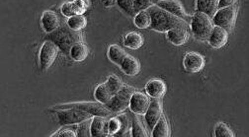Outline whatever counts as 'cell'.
I'll list each match as a JSON object with an SVG mask.
<instances>
[{
  "label": "cell",
  "mask_w": 249,
  "mask_h": 137,
  "mask_svg": "<svg viewBox=\"0 0 249 137\" xmlns=\"http://www.w3.org/2000/svg\"><path fill=\"white\" fill-rule=\"evenodd\" d=\"M217 4H219V0H197L196 7L198 12L213 17L217 10Z\"/></svg>",
  "instance_id": "ffe728a7"
},
{
  "label": "cell",
  "mask_w": 249,
  "mask_h": 137,
  "mask_svg": "<svg viewBox=\"0 0 249 137\" xmlns=\"http://www.w3.org/2000/svg\"><path fill=\"white\" fill-rule=\"evenodd\" d=\"M208 41L212 48L222 49L227 45L229 41V33L226 29L222 27L213 26Z\"/></svg>",
  "instance_id": "7c38bea8"
},
{
  "label": "cell",
  "mask_w": 249,
  "mask_h": 137,
  "mask_svg": "<svg viewBox=\"0 0 249 137\" xmlns=\"http://www.w3.org/2000/svg\"><path fill=\"white\" fill-rule=\"evenodd\" d=\"M90 126H91V120H86L82 122H80L78 128H77V136H91V132H90Z\"/></svg>",
  "instance_id": "836d02e7"
},
{
  "label": "cell",
  "mask_w": 249,
  "mask_h": 137,
  "mask_svg": "<svg viewBox=\"0 0 249 137\" xmlns=\"http://www.w3.org/2000/svg\"><path fill=\"white\" fill-rule=\"evenodd\" d=\"M75 108L81 111H84L94 117H102L108 118L111 115V111L101 103H90V102H82V103H71V104H65L54 107V110H66Z\"/></svg>",
  "instance_id": "277c9868"
},
{
  "label": "cell",
  "mask_w": 249,
  "mask_h": 137,
  "mask_svg": "<svg viewBox=\"0 0 249 137\" xmlns=\"http://www.w3.org/2000/svg\"><path fill=\"white\" fill-rule=\"evenodd\" d=\"M236 0H219V4H217V9H221L224 7H228L233 5Z\"/></svg>",
  "instance_id": "8d00e7d4"
},
{
  "label": "cell",
  "mask_w": 249,
  "mask_h": 137,
  "mask_svg": "<svg viewBox=\"0 0 249 137\" xmlns=\"http://www.w3.org/2000/svg\"><path fill=\"white\" fill-rule=\"evenodd\" d=\"M128 54L127 52L124 51L122 48H120L119 46L116 45H112L109 47L108 50V58L115 64L117 65H121V63L123 62L124 58L126 57Z\"/></svg>",
  "instance_id": "d4e9b609"
},
{
  "label": "cell",
  "mask_w": 249,
  "mask_h": 137,
  "mask_svg": "<svg viewBox=\"0 0 249 137\" xmlns=\"http://www.w3.org/2000/svg\"><path fill=\"white\" fill-rule=\"evenodd\" d=\"M51 41H53L62 51L69 52L71 49L77 43L82 42L81 34L77 31L69 28H58L54 32L51 33Z\"/></svg>",
  "instance_id": "7a4b0ae2"
},
{
  "label": "cell",
  "mask_w": 249,
  "mask_h": 137,
  "mask_svg": "<svg viewBox=\"0 0 249 137\" xmlns=\"http://www.w3.org/2000/svg\"><path fill=\"white\" fill-rule=\"evenodd\" d=\"M117 5L129 16H136L137 11L135 9V0H116Z\"/></svg>",
  "instance_id": "4316f807"
},
{
  "label": "cell",
  "mask_w": 249,
  "mask_h": 137,
  "mask_svg": "<svg viewBox=\"0 0 249 137\" xmlns=\"http://www.w3.org/2000/svg\"><path fill=\"white\" fill-rule=\"evenodd\" d=\"M150 15V28L158 32H168L174 28L186 27V21L168 13L159 6H152L148 10Z\"/></svg>",
  "instance_id": "6da1fadb"
},
{
  "label": "cell",
  "mask_w": 249,
  "mask_h": 137,
  "mask_svg": "<svg viewBox=\"0 0 249 137\" xmlns=\"http://www.w3.org/2000/svg\"><path fill=\"white\" fill-rule=\"evenodd\" d=\"M102 117H94L91 120L90 132L91 136L99 137V136H107L109 134L108 122Z\"/></svg>",
  "instance_id": "ac0fdd59"
},
{
  "label": "cell",
  "mask_w": 249,
  "mask_h": 137,
  "mask_svg": "<svg viewBox=\"0 0 249 137\" xmlns=\"http://www.w3.org/2000/svg\"><path fill=\"white\" fill-rule=\"evenodd\" d=\"M205 58L202 54L198 52H188L186 53L183 59V66L186 71L190 73H198L204 69Z\"/></svg>",
  "instance_id": "9c48e42d"
},
{
  "label": "cell",
  "mask_w": 249,
  "mask_h": 137,
  "mask_svg": "<svg viewBox=\"0 0 249 137\" xmlns=\"http://www.w3.org/2000/svg\"><path fill=\"white\" fill-rule=\"evenodd\" d=\"M159 0H135V9L137 13L141 11H145L150 7L157 5Z\"/></svg>",
  "instance_id": "4dcf8cb0"
},
{
  "label": "cell",
  "mask_w": 249,
  "mask_h": 137,
  "mask_svg": "<svg viewBox=\"0 0 249 137\" xmlns=\"http://www.w3.org/2000/svg\"><path fill=\"white\" fill-rule=\"evenodd\" d=\"M120 67L122 71L128 76H136L141 71V64L139 60L129 54L124 58Z\"/></svg>",
  "instance_id": "e0dca14e"
},
{
  "label": "cell",
  "mask_w": 249,
  "mask_h": 137,
  "mask_svg": "<svg viewBox=\"0 0 249 137\" xmlns=\"http://www.w3.org/2000/svg\"><path fill=\"white\" fill-rule=\"evenodd\" d=\"M102 3L105 7H110L116 3V0H102Z\"/></svg>",
  "instance_id": "74e56055"
},
{
  "label": "cell",
  "mask_w": 249,
  "mask_h": 137,
  "mask_svg": "<svg viewBox=\"0 0 249 137\" xmlns=\"http://www.w3.org/2000/svg\"><path fill=\"white\" fill-rule=\"evenodd\" d=\"M42 27L44 31L48 34H51L58 29L59 19L53 11H45L42 15Z\"/></svg>",
  "instance_id": "d6986e66"
},
{
  "label": "cell",
  "mask_w": 249,
  "mask_h": 137,
  "mask_svg": "<svg viewBox=\"0 0 249 137\" xmlns=\"http://www.w3.org/2000/svg\"><path fill=\"white\" fill-rule=\"evenodd\" d=\"M76 15H83L90 6L89 0H72Z\"/></svg>",
  "instance_id": "d6a6232c"
},
{
  "label": "cell",
  "mask_w": 249,
  "mask_h": 137,
  "mask_svg": "<svg viewBox=\"0 0 249 137\" xmlns=\"http://www.w3.org/2000/svg\"><path fill=\"white\" fill-rule=\"evenodd\" d=\"M236 13L237 10L234 5L217 9L214 15L213 16V23L214 26L222 27L229 32L232 29L234 25Z\"/></svg>",
  "instance_id": "8992f818"
},
{
  "label": "cell",
  "mask_w": 249,
  "mask_h": 137,
  "mask_svg": "<svg viewBox=\"0 0 249 137\" xmlns=\"http://www.w3.org/2000/svg\"><path fill=\"white\" fill-rule=\"evenodd\" d=\"M61 13L69 18L73 15H76V11H75L73 2L69 1V2H65L64 4H62L61 5Z\"/></svg>",
  "instance_id": "e575fe53"
},
{
  "label": "cell",
  "mask_w": 249,
  "mask_h": 137,
  "mask_svg": "<svg viewBox=\"0 0 249 137\" xmlns=\"http://www.w3.org/2000/svg\"><path fill=\"white\" fill-rule=\"evenodd\" d=\"M113 96H114V93L109 87V85L107 84V82L98 85L94 92V97L96 101L101 103L103 105H106L107 103L112 99Z\"/></svg>",
  "instance_id": "44dd1931"
},
{
  "label": "cell",
  "mask_w": 249,
  "mask_h": 137,
  "mask_svg": "<svg viewBox=\"0 0 249 137\" xmlns=\"http://www.w3.org/2000/svg\"><path fill=\"white\" fill-rule=\"evenodd\" d=\"M143 37L139 33L131 32L124 39V45L131 50H139L143 46Z\"/></svg>",
  "instance_id": "7402d4cb"
},
{
  "label": "cell",
  "mask_w": 249,
  "mask_h": 137,
  "mask_svg": "<svg viewBox=\"0 0 249 137\" xmlns=\"http://www.w3.org/2000/svg\"><path fill=\"white\" fill-rule=\"evenodd\" d=\"M150 15L148 11H141L135 16V24L140 29H146L150 27Z\"/></svg>",
  "instance_id": "83f0119b"
},
{
  "label": "cell",
  "mask_w": 249,
  "mask_h": 137,
  "mask_svg": "<svg viewBox=\"0 0 249 137\" xmlns=\"http://www.w3.org/2000/svg\"><path fill=\"white\" fill-rule=\"evenodd\" d=\"M145 91L149 97L153 99H160L166 93V85L161 79H151L146 83Z\"/></svg>",
  "instance_id": "2e32d148"
},
{
  "label": "cell",
  "mask_w": 249,
  "mask_h": 137,
  "mask_svg": "<svg viewBox=\"0 0 249 137\" xmlns=\"http://www.w3.org/2000/svg\"><path fill=\"white\" fill-rule=\"evenodd\" d=\"M58 53V47L53 41H46L40 51L39 58L42 70L46 71L53 65Z\"/></svg>",
  "instance_id": "ba28073f"
},
{
  "label": "cell",
  "mask_w": 249,
  "mask_h": 137,
  "mask_svg": "<svg viewBox=\"0 0 249 137\" xmlns=\"http://www.w3.org/2000/svg\"><path fill=\"white\" fill-rule=\"evenodd\" d=\"M151 135L153 137H169L170 136L169 125L164 115L160 117L157 124H155V126L151 130Z\"/></svg>",
  "instance_id": "603a6c76"
},
{
  "label": "cell",
  "mask_w": 249,
  "mask_h": 137,
  "mask_svg": "<svg viewBox=\"0 0 249 137\" xmlns=\"http://www.w3.org/2000/svg\"><path fill=\"white\" fill-rule=\"evenodd\" d=\"M190 25L194 37L199 41L208 40L213 28V20H211V17L202 12L194 14Z\"/></svg>",
  "instance_id": "3957f363"
},
{
  "label": "cell",
  "mask_w": 249,
  "mask_h": 137,
  "mask_svg": "<svg viewBox=\"0 0 249 137\" xmlns=\"http://www.w3.org/2000/svg\"><path fill=\"white\" fill-rule=\"evenodd\" d=\"M162 116V109L161 105L159 101V99H154L150 102V105L147 109V112L144 115L145 121L147 123V126L150 130L153 129V127L157 124L160 117Z\"/></svg>",
  "instance_id": "4fadbf2b"
},
{
  "label": "cell",
  "mask_w": 249,
  "mask_h": 137,
  "mask_svg": "<svg viewBox=\"0 0 249 137\" xmlns=\"http://www.w3.org/2000/svg\"><path fill=\"white\" fill-rule=\"evenodd\" d=\"M150 100L147 95L140 92H135L131 98L130 109L136 115H145L150 105Z\"/></svg>",
  "instance_id": "8fae6325"
},
{
  "label": "cell",
  "mask_w": 249,
  "mask_h": 137,
  "mask_svg": "<svg viewBox=\"0 0 249 137\" xmlns=\"http://www.w3.org/2000/svg\"><path fill=\"white\" fill-rule=\"evenodd\" d=\"M77 134H75V132H73L72 130H69V129H65L61 130L55 134H53V136H60V137H75Z\"/></svg>",
  "instance_id": "d590c367"
},
{
  "label": "cell",
  "mask_w": 249,
  "mask_h": 137,
  "mask_svg": "<svg viewBox=\"0 0 249 137\" xmlns=\"http://www.w3.org/2000/svg\"><path fill=\"white\" fill-rule=\"evenodd\" d=\"M109 134L113 136H126L129 133V120L126 115H121L108 121Z\"/></svg>",
  "instance_id": "30bf717a"
},
{
  "label": "cell",
  "mask_w": 249,
  "mask_h": 137,
  "mask_svg": "<svg viewBox=\"0 0 249 137\" xmlns=\"http://www.w3.org/2000/svg\"><path fill=\"white\" fill-rule=\"evenodd\" d=\"M87 25V20L83 15H73L68 19V27L73 31L80 32Z\"/></svg>",
  "instance_id": "484cf974"
},
{
  "label": "cell",
  "mask_w": 249,
  "mask_h": 137,
  "mask_svg": "<svg viewBox=\"0 0 249 137\" xmlns=\"http://www.w3.org/2000/svg\"><path fill=\"white\" fill-rule=\"evenodd\" d=\"M57 111V119L60 125L77 124L92 118V115L75 108Z\"/></svg>",
  "instance_id": "52a82bcc"
},
{
  "label": "cell",
  "mask_w": 249,
  "mask_h": 137,
  "mask_svg": "<svg viewBox=\"0 0 249 137\" xmlns=\"http://www.w3.org/2000/svg\"><path fill=\"white\" fill-rule=\"evenodd\" d=\"M166 38L172 45L180 47L189 41L190 35L186 27H178L166 32Z\"/></svg>",
  "instance_id": "9a60e30c"
},
{
  "label": "cell",
  "mask_w": 249,
  "mask_h": 137,
  "mask_svg": "<svg viewBox=\"0 0 249 137\" xmlns=\"http://www.w3.org/2000/svg\"><path fill=\"white\" fill-rule=\"evenodd\" d=\"M132 135L135 137H146L147 136V132H146L145 128L143 127L142 120L138 117H135L133 120Z\"/></svg>",
  "instance_id": "f1b7e54d"
},
{
  "label": "cell",
  "mask_w": 249,
  "mask_h": 137,
  "mask_svg": "<svg viewBox=\"0 0 249 137\" xmlns=\"http://www.w3.org/2000/svg\"><path fill=\"white\" fill-rule=\"evenodd\" d=\"M107 84L109 85V87L111 88V90L113 91L114 95L116 93H118L123 87H124V84L122 83V81L120 80L119 77H117L116 75H111L108 77L107 79Z\"/></svg>",
  "instance_id": "1f68e13d"
},
{
  "label": "cell",
  "mask_w": 249,
  "mask_h": 137,
  "mask_svg": "<svg viewBox=\"0 0 249 137\" xmlns=\"http://www.w3.org/2000/svg\"><path fill=\"white\" fill-rule=\"evenodd\" d=\"M157 6L160 8L167 11L168 13L186 21L188 18L186 15V12L182 6V4L178 1V0H160L157 3Z\"/></svg>",
  "instance_id": "5bb4252c"
},
{
  "label": "cell",
  "mask_w": 249,
  "mask_h": 137,
  "mask_svg": "<svg viewBox=\"0 0 249 137\" xmlns=\"http://www.w3.org/2000/svg\"><path fill=\"white\" fill-rule=\"evenodd\" d=\"M135 89L131 86H124L105 105L112 113H120L130 107V102Z\"/></svg>",
  "instance_id": "5b68a950"
},
{
  "label": "cell",
  "mask_w": 249,
  "mask_h": 137,
  "mask_svg": "<svg viewBox=\"0 0 249 137\" xmlns=\"http://www.w3.org/2000/svg\"><path fill=\"white\" fill-rule=\"evenodd\" d=\"M214 136L215 137H234V133L226 123L220 122L215 125Z\"/></svg>",
  "instance_id": "f546056e"
},
{
  "label": "cell",
  "mask_w": 249,
  "mask_h": 137,
  "mask_svg": "<svg viewBox=\"0 0 249 137\" xmlns=\"http://www.w3.org/2000/svg\"><path fill=\"white\" fill-rule=\"evenodd\" d=\"M88 53H89L88 48H87V46L84 45L82 42L75 44V45L71 49V51H70L71 57L74 61H76V62L84 61V60L87 58Z\"/></svg>",
  "instance_id": "cb8c5ba5"
}]
</instances>
